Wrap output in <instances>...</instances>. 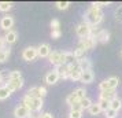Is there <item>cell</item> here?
<instances>
[{
  "label": "cell",
  "mask_w": 122,
  "mask_h": 118,
  "mask_svg": "<svg viewBox=\"0 0 122 118\" xmlns=\"http://www.w3.org/2000/svg\"><path fill=\"white\" fill-rule=\"evenodd\" d=\"M103 21V11L100 8H93L91 7L88 11L84 14V22L91 25V26H96Z\"/></svg>",
  "instance_id": "cell-1"
},
{
  "label": "cell",
  "mask_w": 122,
  "mask_h": 118,
  "mask_svg": "<svg viewBox=\"0 0 122 118\" xmlns=\"http://www.w3.org/2000/svg\"><path fill=\"white\" fill-rule=\"evenodd\" d=\"M44 102L43 99H37V97H30V96L25 95L22 99V106H25L29 111H41Z\"/></svg>",
  "instance_id": "cell-2"
},
{
  "label": "cell",
  "mask_w": 122,
  "mask_h": 118,
  "mask_svg": "<svg viewBox=\"0 0 122 118\" xmlns=\"http://www.w3.org/2000/svg\"><path fill=\"white\" fill-rule=\"evenodd\" d=\"M92 28L93 26H91L88 23H80L77 25V28H76V33H77L78 37H81V39H85V37H89L91 36V32H92Z\"/></svg>",
  "instance_id": "cell-3"
},
{
  "label": "cell",
  "mask_w": 122,
  "mask_h": 118,
  "mask_svg": "<svg viewBox=\"0 0 122 118\" xmlns=\"http://www.w3.org/2000/svg\"><path fill=\"white\" fill-rule=\"evenodd\" d=\"M28 96L30 97H37V99H43L45 95H47V89H45V87H33V88H30L28 91Z\"/></svg>",
  "instance_id": "cell-4"
},
{
  "label": "cell",
  "mask_w": 122,
  "mask_h": 118,
  "mask_svg": "<svg viewBox=\"0 0 122 118\" xmlns=\"http://www.w3.org/2000/svg\"><path fill=\"white\" fill-rule=\"evenodd\" d=\"M96 39L89 36V37H85V39H81L80 40V48H82L85 51H89V50H93L95 45H96Z\"/></svg>",
  "instance_id": "cell-5"
},
{
  "label": "cell",
  "mask_w": 122,
  "mask_h": 118,
  "mask_svg": "<svg viewBox=\"0 0 122 118\" xmlns=\"http://www.w3.org/2000/svg\"><path fill=\"white\" fill-rule=\"evenodd\" d=\"M37 56H39V54H37V48L36 47H28V48H25L22 51V58L25 61H28V62L34 61Z\"/></svg>",
  "instance_id": "cell-6"
},
{
  "label": "cell",
  "mask_w": 122,
  "mask_h": 118,
  "mask_svg": "<svg viewBox=\"0 0 122 118\" xmlns=\"http://www.w3.org/2000/svg\"><path fill=\"white\" fill-rule=\"evenodd\" d=\"M55 72L58 73L59 76V78H63V80H67L70 78V66H67V65H58L55 67Z\"/></svg>",
  "instance_id": "cell-7"
},
{
  "label": "cell",
  "mask_w": 122,
  "mask_h": 118,
  "mask_svg": "<svg viewBox=\"0 0 122 118\" xmlns=\"http://www.w3.org/2000/svg\"><path fill=\"white\" fill-rule=\"evenodd\" d=\"M6 87L11 92H15V91H19L23 87V78H17V80H7Z\"/></svg>",
  "instance_id": "cell-8"
},
{
  "label": "cell",
  "mask_w": 122,
  "mask_h": 118,
  "mask_svg": "<svg viewBox=\"0 0 122 118\" xmlns=\"http://www.w3.org/2000/svg\"><path fill=\"white\" fill-rule=\"evenodd\" d=\"M14 26V17L11 15H6V17H3L0 19V28L3 29V30H11V28Z\"/></svg>",
  "instance_id": "cell-9"
},
{
  "label": "cell",
  "mask_w": 122,
  "mask_h": 118,
  "mask_svg": "<svg viewBox=\"0 0 122 118\" xmlns=\"http://www.w3.org/2000/svg\"><path fill=\"white\" fill-rule=\"evenodd\" d=\"M81 77H82V70L80 69L78 63L70 66V78L73 81H81Z\"/></svg>",
  "instance_id": "cell-10"
},
{
  "label": "cell",
  "mask_w": 122,
  "mask_h": 118,
  "mask_svg": "<svg viewBox=\"0 0 122 118\" xmlns=\"http://www.w3.org/2000/svg\"><path fill=\"white\" fill-rule=\"evenodd\" d=\"M62 63L67 66H73L77 63V59L73 52H62Z\"/></svg>",
  "instance_id": "cell-11"
},
{
  "label": "cell",
  "mask_w": 122,
  "mask_h": 118,
  "mask_svg": "<svg viewBox=\"0 0 122 118\" xmlns=\"http://www.w3.org/2000/svg\"><path fill=\"white\" fill-rule=\"evenodd\" d=\"M29 115H30V111L22 104L14 108V117L15 118H29Z\"/></svg>",
  "instance_id": "cell-12"
},
{
  "label": "cell",
  "mask_w": 122,
  "mask_h": 118,
  "mask_svg": "<svg viewBox=\"0 0 122 118\" xmlns=\"http://www.w3.org/2000/svg\"><path fill=\"white\" fill-rule=\"evenodd\" d=\"M37 54H39L40 58H48V56L51 55V47H50V44H47V43L40 44L39 47H37Z\"/></svg>",
  "instance_id": "cell-13"
},
{
  "label": "cell",
  "mask_w": 122,
  "mask_h": 118,
  "mask_svg": "<svg viewBox=\"0 0 122 118\" xmlns=\"http://www.w3.org/2000/svg\"><path fill=\"white\" fill-rule=\"evenodd\" d=\"M96 41H99L102 44L108 43V41H110V33H108V30H106V29L99 30V32H97V36H96Z\"/></svg>",
  "instance_id": "cell-14"
},
{
  "label": "cell",
  "mask_w": 122,
  "mask_h": 118,
  "mask_svg": "<svg viewBox=\"0 0 122 118\" xmlns=\"http://www.w3.org/2000/svg\"><path fill=\"white\" fill-rule=\"evenodd\" d=\"M48 59H50V62L52 63V65H55V66L62 65V52H59V51H52L51 55L48 56Z\"/></svg>",
  "instance_id": "cell-15"
},
{
  "label": "cell",
  "mask_w": 122,
  "mask_h": 118,
  "mask_svg": "<svg viewBox=\"0 0 122 118\" xmlns=\"http://www.w3.org/2000/svg\"><path fill=\"white\" fill-rule=\"evenodd\" d=\"M58 80H59V76L56 73L55 70H52V72H48V73L45 74V82L48 85H54L58 82Z\"/></svg>",
  "instance_id": "cell-16"
},
{
  "label": "cell",
  "mask_w": 122,
  "mask_h": 118,
  "mask_svg": "<svg viewBox=\"0 0 122 118\" xmlns=\"http://www.w3.org/2000/svg\"><path fill=\"white\" fill-rule=\"evenodd\" d=\"M115 97H117V95H115V91H114V89L100 91V99H103V100L111 102L112 99H115Z\"/></svg>",
  "instance_id": "cell-17"
},
{
  "label": "cell",
  "mask_w": 122,
  "mask_h": 118,
  "mask_svg": "<svg viewBox=\"0 0 122 118\" xmlns=\"http://www.w3.org/2000/svg\"><path fill=\"white\" fill-rule=\"evenodd\" d=\"M78 66L82 72H88V70H92V61L89 58H84L81 61H78Z\"/></svg>",
  "instance_id": "cell-18"
},
{
  "label": "cell",
  "mask_w": 122,
  "mask_h": 118,
  "mask_svg": "<svg viewBox=\"0 0 122 118\" xmlns=\"http://www.w3.org/2000/svg\"><path fill=\"white\" fill-rule=\"evenodd\" d=\"M18 39V33L15 32V30H8L6 34H4V40H6V43L7 44H14L15 41H17Z\"/></svg>",
  "instance_id": "cell-19"
},
{
  "label": "cell",
  "mask_w": 122,
  "mask_h": 118,
  "mask_svg": "<svg viewBox=\"0 0 122 118\" xmlns=\"http://www.w3.org/2000/svg\"><path fill=\"white\" fill-rule=\"evenodd\" d=\"M95 80V74L92 70H88V72H82V77H81V82L84 84H91Z\"/></svg>",
  "instance_id": "cell-20"
},
{
  "label": "cell",
  "mask_w": 122,
  "mask_h": 118,
  "mask_svg": "<svg viewBox=\"0 0 122 118\" xmlns=\"http://www.w3.org/2000/svg\"><path fill=\"white\" fill-rule=\"evenodd\" d=\"M11 91L7 88L6 85H1L0 87V100H6V99H8L10 96H11Z\"/></svg>",
  "instance_id": "cell-21"
},
{
  "label": "cell",
  "mask_w": 122,
  "mask_h": 118,
  "mask_svg": "<svg viewBox=\"0 0 122 118\" xmlns=\"http://www.w3.org/2000/svg\"><path fill=\"white\" fill-rule=\"evenodd\" d=\"M122 107V102L121 99H118V97H115V99H112V100L110 102V108H112V110H115V111H119Z\"/></svg>",
  "instance_id": "cell-22"
},
{
  "label": "cell",
  "mask_w": 122,
  "mask_h": 118,
  "mask_svg": "<svg viewBox=\"0 0 122 118\" xmlns=\"http://www.w3.org/2000/svg\"><path fill=\"white\" fill-rule=\"evenodd\" d=\"M88 113L91 114V115H99L100 113H102V108H100V106L97 104V103H93L92 106L89 107Z\"/></svg>",
  "instance_id": "cell-23"
},
{
  "label": "cell",
  "mask_w": 122,
  "mask_h": 118,
  "mask_svg": "<svg viewBox=\"0 0 122 118\" xmlns=\"http://www.w3.org/2000/svg\"><path fill=\"white\" fill-rule=\"evenodd\" d=\"M107 82H108V87H110V89H114L119 85V78L118 77H110V78H107Z\"/></svg>",
  "instance_id": "cell-24"
},
{
  "label": "cell",
  "mask_w": 122,
  "mask_h": 118,
  "mask_svg": "<svg viewBox=\"0 0 122 118\" xmlns=\"http://www.w3.org/2000/svg\"><path fill=\"white\" fill-rule=\"evenodd\" d=\"M73 93L77 96L78 100H82V99H85V97H86V91H85V88H77V89L74 91Z\"/></svg>",
  "instance_id": "cell-25"
},
{
  "label": "cell",
  "mask_w": 122,
  "mask_h": 118,
  "mask_svg": "<svg viewBox=\"0 0 122 118\" xmlns=\"http://www.w3.org/2000/svg\"><path fill=\"white\" fill-rule=\"evenodd\" d=\"M12 8V3L11 1H0V11L1 12H7Z\"/></svg>",
  "instance_id": "cell-26"
},
{
  "label": "cell",
  "mask_w": 122,
  "mask_h": 118,
  "mask_svg": "<svg viewBox=\"0 0 122 118\" xmlns=\"http://www.w3.org/2000/svg\"><path fill=\"white\" fill-rule=\"evenodd\" d=\"M85 52H86V51H85V50H82V48H80V47H78L77 50H74V52H73V54H74V56H76L77 62L85 58Z\"/></svg>",
  "instance_id": "cell-27"
},
{
  "label": "cell",
  "mask_w": 122,
  "mask_h": 118,
  "mask_svg": "<svg viewBox=\"0 0 122 118\" xmlns=\"http://www.w3.org/2000/svg\"><path fill=\"white\" fill-rule=\"evenodd\" d=\"M10 48L7 50V48H4L3 51H0V63H4L8 59V56H10Z\"/></svg>",
  "instance_id": "cell-28"
},
{
  "label": "cell",
  "mask_w": 122,
  "mask_h": 118,
  "mask_svg": "<svg viewBox=\"0 0 122 118\" xmlns=\"http://www.w3.org/2000/svg\"><path fill=\"white\" fill-rule=\"evenodd\" d=\"M80 103H81V106H82V110H89V107L93 104L89 97H85V99H82V100H80Z\"/></svg>",
  "instance_id": "cell-29"
},
{
  "label": "cell",
  "mask_w": 122,
  "mask_h": 118,
  "mask_svg": "<svg viewBox=\"0 0 122 118\" xmlns=\"http://www.w3.org/2000/svg\"><path fill=\"white\" fill-rule=\"evenodd\" d=\"M55 6L58 10H67L70 7V1H56Z\"/></svg>",
  "instance_id": "cell-30"
},
{
  "label": "cell",
  "mask_w": 122,
  "mask_h": 118,
  "mask_svg": "<svg viewBox=\"0 0 122 118\" xmlns=\"http://www.w3.org/2000/svg\"><path fill=\"white\" fill-rule=\"evenodd\" d=\"M97 104L100 106V108H102V111H103V113H104L106 110H108V108H110V102L103 100V99H99V102H97Z\"/></svg>",
  "instance_id": "cell-31"
},
{
  "label": "cell",
  "mask_w": 122,
  "mask_h": 118,
  "mask_svg": "<svg viewBox=\"0 0 122 118\" xmlns=\"http://www.w3.org/2000/svg\"><path fill=\"white\" fill-rule=\"evenodd\" d=\"M110 4H111L110 1H93V3H91V7H93V8H102V7L110 6Z\"/></svg>",
  "instance_id": "cell-32"
},
{
  "label": "cell",
  "mask_w": 122,
  "mask_h": 118,
  "mask_svg": "<svg viewBox=\"0 0 122 118\" xmlns=\"http://www.w3.org/2000/svg\"><path fill=\"white\" fill-rule=\"evenodd\" d=\"M17 78H22L21 72H19V70H12V72H10V74H8V80H17Z\"/></svg>",
  "instance_id": "cell-33"
},
{
  "label": "cell",
  "mask_w": 122,
  "mask_h": 118,
  "mask_svg": "<svg viewBox=\"0 0 122 118\" xmlns=\"http://www.w3.org/2000/svg\"><path fill=\"white\" fill-rule=\"evenodd\" d=\"M117 115H118V111L112 110V108H108V110L104 111V117L106 118H117Z\"/></svg>",
  "instance_id": "cell-34"
},
{
  "label": "cell",
  "mask_w": 122,
  "mask_h": 118,
  "mask_svg": "<svg viewBox=\"0 0 122 118\" xmlns=\"http://www.w3.org/2000/svg\"><path fill=\"white\" fill-rule=\"evenodd\" d=\"M76 102H80L77 99V96L74 95V93H70V95H67V97H66V103L69 104V106H71L73 103H76Z\"/></svg>",
  "instance_id": "cell-35"
},
{
  "label": "cell",
  "mask_w": 122,
  "mask_h": 118,
  "mask_svg": "<svg viewBox=\"0 0 122 118\" xmlns=\"http://www.w3.org/2000/svg\"><path fill=\"white\" fill-rule=\"evenodd\" d=\"M70 111H84V110H82V106H81V103H80V102L73 103L71 106H70Z\"/></svg>",
  "instance_id": "cell-36"
},
{
  "label": "cell",
  "mask_w": 122,
  "mask_h": 118,
  "mask_svg": "<svg viewBox=\"0 0 122 118\" xmlns=\"http://www.w3.org/2000/svg\"><path fill=\"white\" fill-rule=\"evenodd\" d=\"M51 29H52V30L61 29V21H59V19H52V21H51Z\"/></svg>",
  "instance_id": "cell-37"
},
{
  "label": "cell",
  "mask_w": 122,
  "mask_h": 118,
  "mask_svg": "<svg viewBox=\"0 0 122 118\" xmlns=\"http://www.w3.org/2000/svg\"><path fill=\"white\" fill-rule=\"evenodd\" d=\"M69 118H82V111H70Z\"/></svg>",
  "instance_id": "cell-38"
},
{
  "label": "cell",
  "mask_w": 122,
  "mask_h": 118,
  "mask_svg": "<svg viewBox=\"0 0 122 118\" xmlns=\"http://www.w3.org/2000/svg\"><path fill=\"white\" fill-rule=\"evenodd\" d=\"M62 36V32H61V29H56V30H51V37L52 39H59Z\"/></svg>",
  "instance_id": "cell-39"
},
{
  "label": "cell",
  "mask_w": 122,
  "mask_h": 118,
  "mask_svg": "<svg viewBox=\"0 0 122 118\" xmlns=\"http://www.w3.org/2000/svg\"><path fill=\"white\" fill-rule=\"evenodd\" d=\"M99 89H100V91H108V89H110V87H108V82H107V80L102 81V82L99 84Z\"/></svg>",
  "instance_id": "cell-40"
},
{
  "label": "cell",
  "mask_w": 122,
  "mask_h": 118,
  "mask_svg": "<svg viewBox=\"0 0 122 118\" xmlns=\"http://www.w3.org/2000/svg\"><path fill=\"white\" fill-rule=\"evenodd\" d=\"M115 18H117V21H121V22H122V6H119L118 8H117Z\"/></svg>",
  "instance_id": "cell-41"
},
{
  "label": "cell",
  "mask_w": 122,
  "mask_h": 118,
  "mask_svg": "<svg viewBox=\"0 0 122 118\" xmlns=\"http://www.w3.org/2000/svg\"><path fill=\"white\" fill-rule=\"evenodd\" d=\"M41 111H30V115L29 118H41Z\"/></svg>",
  "instance_id": "cell-42"
},
{
  "label": "cell",
  "mask_w": 122,
  "mask_h": 118,
  "mask_svg": "<svg viewBox=\"0 0 122 118\" xmlns=\"http://www.w3.org/2000/svg\"><path fill=\"white\" fill-rule=\"evenodd\" d=\"M6 40H4V37H0V51L4 50V47H6Z\"/></svg>",
  "instance_id": "cell-43"
},
{
  "label": "cell",
  "mask_w": 122,
  "mask_h": 118,
  "mask_svg": "<svg viewBox=\"0 0 122 118\" xmlns=\"http://www.w3.org/2000/svg\"><path fill=\"white\" fill-rule=\"evenodd\" d=\"M41 118H54V115L51 113H43L41 114Z\"/></svg>",
  "instance_id": "cell-44"
},
{
  "label": "cell",
  "mask_w": 122,
  "mask_h": 118,
  "mask_svg": "<svg viewBox=\"0 0 122 118\" xmlns=\"http://www.w3.org/2000/svg\"><path fill=\"white\" fill-rule=\"evenodd\" d=\"M3 81V76H1V73H0V82Z\"/></svg>",
  "instance_id": "cell-45"
},
{
  "label": "cell",
  "mask_w": 122,
  "mask_h": 118,
  "mask_svg": "<svg viewBox=\"0 0 122 118\" xmlns=\"http://www.w3.org/2000/svg\"><path fill=\"white\" fill-rule=\"evenodd\" d=\"M121 56H122V50H121Z\"/></svg>",
  "instance_id": "cell-46"
}]
</instances>
